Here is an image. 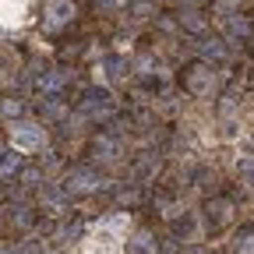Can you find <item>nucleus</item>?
Here are the masks:
<instances>
[{
    "label": "nucleus",
    "mask_w": 254,
    "mask_h": 254,
    "mask_svg": "<svg viewBox=\"0 0 254 254\" xmlns=\"http://www.w3.org/2000/svg\"><path fill=\"white\" fill-rule=\"evenodd\" d=\"M32 21V11H28V0H0V28L7 32H18Z\"/></svg>",
    "instance_id": "f03ea898"
},
{
    "label": "nucleus",
    "mask_w": 254,
    "mask_h": 254,
    "mask_svg": "<svg viewBox=\"0 0 254 254\" xmlns=\"http://www.w3.org/2000/svg\"><path fill=\"white\" fill-rule=\"evenodd\" d=\"M11 145L18 152H39L46 145V131L36 127V124H18L14 131H11Z\"/></svg>",
    "instance_id": "7ed1b4c3"
},
{
    "label": "nucleus",
    "mask_w": 254,
    "mask_h": 254,
    "mask_svg": "<svg viewBox=\"0 0 254 254\" xmlns=\"http://www.w3.org/2000/svg\"><path fill=\"white\" fill-rule=\"evenodd\" d=\"M71 14H74V4H71V0H50V4H46V28L67 25Z\"/></svg>",
    "instance_id": "20e7f679"
},
{
    "label": "nucleus",
    "mask_w": 254,
    "mask_h": 254,
    "mask_svg": "<svg viewBox=\"0 0 254 254\" xmlns=\"http://www.w3.org/2000/svg\"><path fill=\"white\" fill-rule=\"evenodd\" d=\"M134 254H155L152 240H148V237H134Z\"/></svg>",
    "instance_id": "39448f33"
},
{
    "label": "nucleus",
    "mask_w": 254,
    "mask_h": 254,
    "mask_svg": "<svg viewBox=\"0 0 254 254\" xmlns=\"http://www.w3.org/2000/svg\"><path fill=\"white\" fill-rule=\"evenodd\" d=\"M127 230H131V219L127 215L95 222V226L88 230V237H85V244L78 247V254H124Z\"/></svg>",
    "instance_id": "f257e3e1"
}]
</instances>
